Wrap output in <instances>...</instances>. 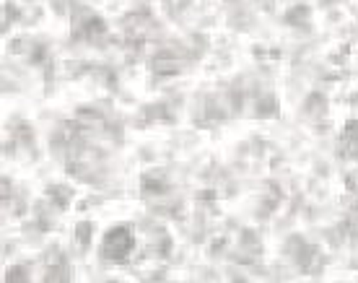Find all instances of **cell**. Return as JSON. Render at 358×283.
Returning <instances> with one entry per match:
<instances>
[{
	"label": "cell",
	"instance_id": "1",
	"mask_svg": "<svg viewBox=\"0 0 358 283\" xmlns=\"http://www.w3.org/2000/svg\"><path fill=\"white\" fill-rule=\"evenodd\" d=\"M135 249V237L130 226H115L109 229L101 239V257L112 260V263H125L127 257L133 255Z\"/></svg>",
	"mask_w": 358,
	"mask_h": 283
}]
</instances>
